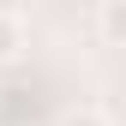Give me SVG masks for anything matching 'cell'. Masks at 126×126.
<instances>
[{
  "label": "cell",
  "mask_w": 126,
  "mask_h": 126,
  "mask_svg": "<svg viewBox=\"0 0 126 126\" xmlns=\"http://www.w3.org/2000/svg\"><path fill=\"white\" fill-rule=\"evenodd\" d=\"M24 54V18L12 6H0V66H6V60H18Z\"/></svg>",
  "instance_id": "obj_1"
},
{
  "label": "cell",
  "mask_w": 126,
  "mask_h": 126,
  "mask_svg": "<svg viewBox=\"0 0 126 126\" xmlns=\"http://www.w3.org/2000/svg\"><path fill=\"white\" fill-rule=\"evenodd\" d=\"M60 126H114V114H102V108H72V114H60Z\"/></svg>",
  "instance_id": "obj_3"
},
{
  "label": "cell",
  "mask_w": 126,
  "mask_h": 126,
  "mask_svg": "<svg viewBox=\"0 0 126 126\" xmlns=\"http://www.w3.org/2000/svg\"><path fill=\"white\" fill-rule=\"evenodd\" d=\"M102 36L126 48V0H102Z\"/></svg>",
  "instance_id": "obj_2"
}]
</instances>
